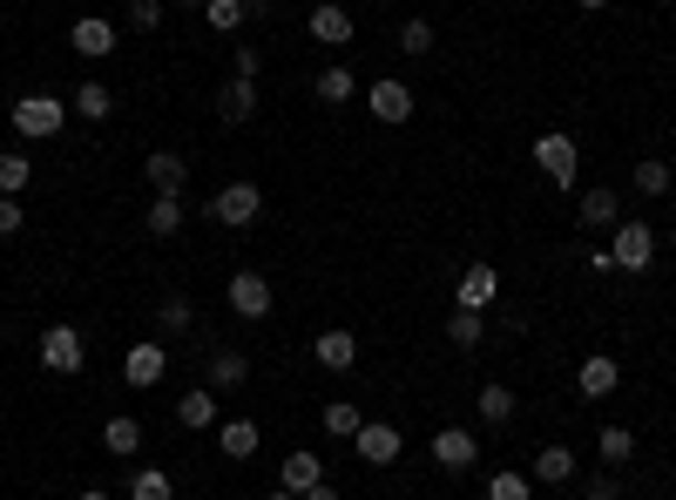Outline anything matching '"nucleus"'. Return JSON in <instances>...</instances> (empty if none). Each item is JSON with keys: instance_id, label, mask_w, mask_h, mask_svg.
Masks as SVG:
<instances>
[{"instance_id": "c9c22d12", "label": "nucleus", "mask_w": 676, "mask_h": 500, "mask_svg": "<svg viewBox=\"0 0 676 500\" xmlns=\"http://www.w3.org/2000/svg\"><path fill=\"white\" fill-rule=\"evenodd\" d=\"M487 500H535V487H528V473H515V467H500V473L487 480Z\"/></svg>"}, {"instance_id": "f8f14e48", "label": "nucleus", "mask_w": 676, "mask_h": 500, "mask_svg": "<svg viewBox=\"0 0 676 500\" xmlns=\"http://www.w3.org/2000/svg\"><path fill=\"white\" fill-rule=\"evenodd\" d=\"M480 460V440L467 433V427H440L434 433V467H447V473H467Z\"/></svg>"}, {"instance_id": "2f4dec72", "label": "nucleus", "mask_w": 676, "mask_h": 500, "mask_svg": "<svg viewBox=\"0 0 676 500\" xmlns=\"http://www.w3.org/2000/svg\"><path fill=\"white\" fill-rule=\"evenodd\" d=\"M474 406H480V420H487V427H507V420H515V392H507V386H480Z\"/></svg>"}, {"instance_id": "a878e982", "label": "nucleus", "mask_w": 676, "mask_h": 500, "mask_svg": "<svg viewBox=\"0 0 676 500\" xmlns=\"http://www.w3.org/2000/svg\"><path fill=\"white\" fill-rule=\"evenodd\" d=\"M318 427H325V433H331V440H352V433H359V427H366V412H359V406H352V399H331V406H325V412H318Z\"/></svg>"}, {"instance_id": "c756f323", "label": "nucleus", "mask_w": 676, "mask_h": 500, "mask_svg": "<svg viewBox=\"0 0 676 500\" xmlns=\"http://www.w3.org/2000/svg\"><path fill=\"white\" fill-rule=\"evenodd\" d=\"M596 453H603V467H629L636 460V433L629 427H603L596 433Z\"/></svg>"}, {"instance_id": "4c0bfd02", "label": "nucleus", "mask_w": 676, "mask_h": 500, "mask_svg": "<svg viewBox=\"0 0 676 500\" xmlns=\"http://www.w3.org/2000/svg\"><path fill=\"white\" fill-rule=\"evenodd\" d=\"M399 48H406V54H434V21H419V14H412V21L399 28Z\"/></svg>"}, {"instance_id": "0eeeda50", "label": "nucleus", "mask_w": 676, "mask_h": 500, "mask_svg": "<svg viewBox=\"0 0 676 500\" xmlns=\"http://www.w3.org/2000/svg\"><path fill=\"white\" fill-rule=\"evenodd\" d=\"M366 109H372V122H386V129H399L406 116H412V89L406 81H366Z\"/></svg>"}, {"instance_id": "e433bc0d", "label": "nucleus", "mask_w": 676, "mask_h": 500, "mask_svg": "<svg viewBox=\"0 0 676 500\" xmlns=\"http://www.w3.org/2000/svg\"><path fill=\"white\" fill-rule=\"evenodd\" d=\"M156 331H162V339L190 331V298H162V304H156Z\"/></svg>"}, {"instance_id": "4be33fe9", "label": "nucleus", "mask_w": 676, "mask_h": 500, "mask_svg": "<svg viewBox=\"0 0 676 500\" xmlns=\"http://www.w3.org/2000/svg\"><path fill=\"white\" fill-rule=\"evenodd\" d=\"M325 480V460L311 453V447H298V453H285V493H311Z\"/></svg>"}, {"instance_id": "423d86ee", "label": "nucleus", "mask_w": 676, "mask_h": 500, "mask_svg": "<svg viewBox=\"0 0 676 500\" xmlns=\"http://www.w3.org/2000/svg\"><path fill=\"white\" fill-rule=\"evenodd\" d=\"M258 210H265V190H258V183H223V190L210 197V217H217V223H230V230H243Z\"/></svg>"}, {"instance_id": "5701e85b", "label": "nucleus", "mask_w": 676, "mask_h": 500, "mask_svg": "<svg viewBox=\"0 0 676 500\" xmlns=\"http://www.w3.org/2000/svg\"><path fill=\"white\" fill-rule=\"evenodd\" d=\"M74 116L109 122L116 116V89H109V81H74Z\"/></svg>"}, {"instance_id": "dca6fc26", "label": "nucleus", "mask_w": 676, "mask_h": 500, "mask_svg": "<svg viewBox=\"0 0 676 500\" xmlns=\"http://www.w3.org/2000/svg\"><path fill=\"white\" fill-rule=\"evenodd\" d=\"M305 34H311L318 48H346V41H352V14H346V8H331V0H325V8H311Z\"/></svg>"}, {"instance_id": "b1692460", "label": "nucleus", "mask_w": 676, "mask_h": 500, "mask_svg": "<svg viewBox=\"0 0 676 500\" xmlns=\"http://www.w3.org/2000/svg\"><path fill=\"white\" fill-rule=\"evenodd\" d=\"M203 379H210V392H237L250 379V359L243 352H210V372Z\"/></svg>"}, {"instance_id": "58836bf2", "label": "nucleus", "mask_w": 676, "mask_h": 500, "mask_svg": "<svg viewBox=\"0 0 676 500\" xmlns=\"http://www.w3.org/2000/svg\"><path fill=\"white\" fill-rule=\"evenodd\" d=\"M129 28H162V0H129Z\"/></svg>"}, {"instance_id": "7ed1b4c3", "label": "nucleus", "mask_w": 676, "mask_h": 500, "mask_svg": "<svg viewBox=\"0 0 676 500\" xmlns=\"http://www.w3.org/2000/svg\"><path fill=\"white\" fill-rule=\"evenodd\" d=\"M41 366L61 372V379H74L81 366H89V346H81L74 324H48V331H41Z\"/></svg>"}, {"instance_id": "a211bd4d", "label": "nucleus", "mask_w": 676, "mask_h": 500, "mask_svg": "<svg viewBox=\"0 0 676 500\" xmlns=\"http://www.w3.org/2000/svg\"><path fill=\"white\" fill-rule=\"evenodd\" d=\"M217 116H223L230 129H237V122H250V116H258V89H250L243 74H230L223 89H217Z\"/></svg>"}, {"instance_id": "c03bdc74", "label": "nucleus", "mask_w": 676, "mask_h": 500, "mask_svg": "<svg viewBox=\"0 0 676 500\" xmlns=\"http://www.w3.org/2000/svg\"><path fill=\"white\" fill-rule=\"evenodd\" d=\"M81 500H116V493H102V487H89V493H81Z\"/></svg>"}, {"instance_id": "a19ab883", "label": "nucleus", "mask_w": 676, "mask_h": 500, "mask_svg": "<svg viewBox=\"0 0 676 500\" xmlns=\"http://www.w3.org/2000/svg\"><path fill=\"white\" fill-rule=\"evenodd\" d=\"M28 223V210H21V197H0V237H14Z\"/></svg>"}, {"instance_id": "f3484780", "label": "nucleus", "mask_w": 676, "mask_h": 500, "mask_svg": "<svg viewBox=\"0 0 676 500\" xmlns=\"http://www.w3.org/2000/svg\"><path fill=\"white\" fill-rule=\"evenodd\" d=\"M311 96H318V102H325V109H346V102H352V96H359V74H352V68H346V61H331V68H325V74H318V81H311Z\"/></svg>"}, {"instance_id": "ea45409f", "label": "nucleus", "mask_w": 676, "mask_h": 500, "mask_svg": "<svg viewBox=\"0 0 676 500\" xmlns=\"http://www.w3.org/2000/svg\"><path fill=\"white\" fill-rule=\"evenodd\" d=\"M581 500H623V480L616 473H596V480L581 487Z\"/></svg>"}, {"instance_id": "de8ad7c7", "label": "nucleus", "mask_w": 676, "mask_h": 500, "mask_svg": "<svg viewBox=\"0 0 676 500\" xmlns=\"http://www.w3.org/2000/svg\"><path fill=\"white\" fill-rule=\"evenodd\" d=\"M177 8H203V0H177Z\"/></svg>"}, {"instance_id": "1a4fd4ad", "label": "nucleus", "mask_w": 676, "mask_h": 500, "mask_svg": "<svg viewBox=\"0 0 676 500\" xmlns=\"http://www.w3.org/2000/svg\"><path fill=\"white\" fill-rule=\"evenodd\" d=\"M116 41H122V28H116V21H102V14H81V21L68 28V48H74V54H89V61L116 54Z\"/></svg>"}, {"instance_id": "c85d7f7f", "label": "nucleus", "mask_w": 676, "mask_h": 500, "mask_svg": "<svg viewBox=\"0 0 676 500\" xmlns=\"http://www.w3.org/2000/svg\"><path fill=\"white\" fill-rule=\"evenodd\" d=\"M183 217H190V210H183V197H156L142 223H149V237H177V230H183Z\"/></svg>"}, {"instance_id": "2eb2a0df", "label": "nucleus", "mask_w": 676, "mask_h": 500, "mask_svg": "<svg viewBox=\"0 0 676 500\" xmlns=\"http://www.w3.org/2000/svg\"><path fill=\"white\" fill-rule=\"evenodd\" d=\"M142 170H149V190H156V197H183V183H190V162H183L177 149H156Z\"/></svg>"}, {"instance_id": "6ab92c4d", "label": "nucleus", "mask_w": 676, "mask_h": 500, "mask_svg": "<svg viewBox=\"0 0 676 500\" xmlns=\"http://www.w3.org/2000/svg\"><path fill=\"white\" fill-rule=\"evenodd\" d=\"M217 447H223V460H250L265 447V433H258V420H217Z\"/></svg>"}, {"instance_id": "37998d69", "label": "nucleus", "mask_w": 676, "mask_h": 500, "mask_svg": "<svg viewBox=\"0 0 676 500\" xmlns=\"http://www.w3.org/2000/svg\"><path fill=\"white\" fill-rule=\"evenodd\" d=\"M298 500H338V487H331V480H318V487H311V493H298Z\"/></svg>"}, {"instance_id": "393cba45", "label": "nucleus", "mask_w": 676, "mask_h": 500, "mask_svg": "<svg viewBox=\"0 0 676 500\" xmlns=\"http://www.w3.org/2000/svg\"><path fill=\"white\" fill-rule=\"evenodd\" d=\"M102 447H109L116 460H129V453H142V420H129V412H116V420L102 427Z\"/></svg>"}, {"instance_id": "20e7f679", "label": "nucleus", "mask_w": 676, "mask_h": 500, "mask_svg": "<svg viewBox=\"0 0 676 500\" xmlns=\"http://www.w3.org/2000/svg\"><path fill=\"white\" fill-rule=\"evenodd\" d=\"M609 258H616V271H649L656 264V230L649 223H616Z\"/></svg>"}, {"instance_id": "9b49d317", "label": "nucleus", "mask_w": 676, "mask_h": 500, "mask_svg": "<svg viewBox=\"0 0 676 500\" xmlns=\"http://www.w3.org/2000/svg\"><path fill=\"white\" fill-rule=\"evenodd\" d=\"M352 447H359V460H366V467H392L406 440H399V427H386V420H366V427L352 433Z\"/></svg>"}, {"instance_id": "6e6552de", "label": "nucleus", "mask_w": 676, "mask_h": 500, "mask_svg": "<svg viewBox=\"0 0 676 500\" xmlns=\"http://www.w3.org/2000/svg\"><path fill=\"white\" fill-rule=\"evenodd\" d=\"M230 311L250 318V324L271 318V278H265V271H237V278H230Z\"/></svg>"}, {"instance_id": "cd10ccee", "label": "nucleus", "mask_w": 676, "mask_h": 500, "mask_svg": "<svg viewBox=\"0 0 676 500\" xmlns=\"http://www.w3.org/2000/svg\"><path fill=\"white\" fill-rule=\"evenodd\" d=\"M28 183H34V162L21 149H0V197H21Z\"/></svg>"}, {"instance_id": "39448f33", "label": "nucleus", "mask_w": 676, "mask_h": 500, "mask_svg": "<svg viewBox=\"0 0 676 500\" xmlns=\"http://www.w3.org/2000/svg\"><path fill=\"white\" fill-rule=\"evenodd\" d=\"M162 372H169V352H162V339H142V346H129V352H122V386L149 392V386H162Z\"/></svg>"}, {"instance_id": "473e14b6", "label": "nucleus", "mask_w": 676, "mask_h": 500, "mask_svg": "<svg viewBox=\"0 0 676 500\" xmlns=\"http://www.w3.org/2000/svg\"><path fill=\"white\" fill-rule=\"evenodd\" d=\"M129 500H177V480H169L162 467H142V473L129 480Z\"/></svg>"}, {"instance_id": "bb28decb", "label": "nucleus", "mask_w": 676, "mask_h": 500, "mask_svg": "<svg viewBox=\"0 0 676 500\" xmlns=\"http://www.w3.org/2000/svg\"><path fill=\"white\" fill-rule=\"evenodd\" d=\"M203 21H210V34H237L250 21V0H203Z\"/></svg>"}, {"instance_id": "f03ea898", "label": "nucleus", "mask_w": 676, "mask_h": 500, "mask_svg": "<svg viewBox=\"0 0 676 500\" xmlns=\"http://www.w3.org/2000/svg\"><path fill=\"white\" fill-rule=\"evenodd\" d=\"M61 122H68V102L61 96H14V136L48 142V136H61Z\"/></svg>"}, {"instance_id": "7c9ffc66", "label": "nucleus", "mask_w": 676, "mask_h": 500, "mask_svg": "<svg viewBox=\"0 0 676 500\" xmlns=\"http://www.w3.org/2000/svg\"><path fill=\"white\" fill-rule=\"evenodd\" d=\"M535 480H548V487L575 480V453H568V447H541V453H535Z\"/></svg>"}, {"instance_id": "ddd939ff", "label": "nucleus", "mask_w": 676, "mask_h": 500, "mask_svg": "<svg viewBox=\"0 0 676 500\" xmlns=\"http://www.w3.org/2000/svg\"><path fill=\"white\" fill-rule=\"evenodd\" d=\"M494 298H500V271H494V264H467V271H460L454 304H460V311H487Z\"/></svg>"}, {"instance_id": "4468645a", "label": "nucleus", "mask_w": 676, "mask_h": 500, "mask_svg": "<svg viewBox=\"0 0 676 500\" xmlns=\"http://www.w3.org/2000/svg\"><path fill=\"white\" fill-rule=\"evenodd\" d=\"M311 359L325 366V372H352L359 366V339H352V331H318V339H311Z\"/></svg>"}, {"instance_id": "79ce46f5", "label": "nucleus", "mask_w": 676, "mask_h": 500, "mask_svg": "<svg viewBox=\"0 0 676 500\" xmlns=\"http://www.w3.org/2000/svg\"><path fill=\"white\" fill-rule=\"evenodd\" d=\"M258 68H265V61H258V48L243 41V48H237V74H243V81H258Z\"/></svg>"}, {"instance_id": "aec40b11", "label": "nucleus", "mask_w": 676, "mask_h": 500, "mask_svg": "<svg viewBox=\"0 0 676 500\" xmlns=\"http://www.w3.org/2000/svg\"><path fill=\"white\" fill-rule=\"evenodd\" d=\"M177 420H183L190 433H210V427H217V392H210V386H190V392L177 399Z\"/></svg>"}, {"instance_id": "9d476101", "label": "nucleus", "mask_w": 676, "mask_h": 500, "mask_svg": "<svg viewBox=\"0 0 676 500\" xmlns=\"http://www.w3.org/2000/svg\"><path fill=\"white\" fill-rule=\"evenodd\" d=\"M616 386H623V366H616L609 352H588V359L575 366V392H581V399H609Z\"/></svg>"}, {"instance_id": "49530a36", "label": "nucleus", "mask_w": 676, "mask_h": 500, "mask_svg": "<svg viewBox=\"0 0 676 500\" xmlns=\"http://www.w3.org/2000/svg\"><path fill=\"white\" fill-rule=\"evenodd\" d=\"M265 500H298V493H285V487H278V493H265Z\"/></svg>"}, {"instance_id": "f704fd0d", "label": "nucleus", "mask_w": 676, "mask_h": 500, "mask_svg": "<svg viewBox=\"0 0 676 500\" xmlns=\"http://www.w3.org/2000/svg\"><path fill=\"white\" fill-rule=\"evenodd\" d=\"M447 346H460V352L480 346V311H460V304H454V318H447Z\"/></svg>"}, {"instance_id": "f257e3e1", "label": "nucleus", "mask_w": 676, "mask_h": 500, "mask_svg": "<svg viewBox=\"0 0 676 500\" xmlns=\"http://www.w3.org/2000/svg\"><path fill=\"white\" fill-rule=\"evenodd\" d=\"M535 170H541L555 190H575V177H581V149H575V136H561V129L535 136Z\"/></svg>"}, {"instance_id": "412c9836", "label": "nucleus", "mask_w": 676, "mask_h": 500, "mask_svg": "<svg viewBox=\"0 0 676 500\" xmlns=\"http://www.w3.org/2000/svg\"><path fill=\"white\" fill-rule=\"evenodd\" d=\"M581 223L588 230H616L623 223V197L616 190H581Z\"/></svg>"}, {"instance_id": "72a5a7b5", "label": "nucleus", "mask_w": 676, "mask_h": 500, "mask_svg": "<svg viewBox=\"0 0 676 500\" xmlns=\"http://www.w3.org/2000/svg\"><path fill=\"white\" fill-rule=\"evenodd\" d=\"M669 183H676V177H669L663 156H643V162H636V190H643V197H669Z\"/></svg>"}, {"instance_id": "a18cd8bd", "label": "nucleus", "mask_w": 676, "mask_h": 500, "mask_svg": "<svg viewBox=\"0 0 676 500\" xmlns=\"http://www.w3.org/2000/svg\"><path fill=\"white\" fill-rule=\"evenodd\" d=\"M581 8H588V14H596V8H609V0H581Z\"/></svg>"}]
</instances>
